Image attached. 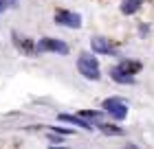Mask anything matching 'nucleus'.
Returning a JSON list of instances; mask_svg holds the SVG:
<instances>
[{"label": "nucleus", "mask_w": 154, "mask_h": 149, "mask_svg": "<svg viewBox=\"0 0 154 149\" xmlns=\"http://www.w3.org/2000/svg\"><path fill=\"white\" fill-rule=\"evenodd\" d=\"M90 48H93V53H99V55H115V46L112 42L108 37H101V35H95L93 40H90Z\"/></svg>", "instance_id": "nucleus-5"}, {"label": "nucleus", "mask_w": 154, "mask_h": 149, "mask_svg": "<svg viewBox=\"0 0 154 149\" xmlns=\"http://www.w3.org/2000/svg\"><path fill=\"white\" fill-rule=\"evenodd\" d=\"M57 118H60V121H66V123H71V125H77V127H82V130H86V132H90V130H93V125H90L86 118L75 116V114H60Z\"/></svg>", "instance_id": "nucleus-7"}, {"label": "nucleus", "mask_w": 154, "mask_h": 149, "mask_svg": "<svg viewBox=\"0 0 154 149\" xmlns=\"http://www.w3.org/2000/svg\"><path fill=\"white\" fill-rule=\"evenodd\" d=\"M117 68H119V70H123L125 75L134 77V75L139 73V70L143 68V64H141V61H134V59H123L121 64H117Z\"/></svg>", "instance_id": "nucleus-6"}, {"label": "nucleus", "mask_w": 154, "mask_h": 149, "mask_svg": "<svg viewBox=\"0 0 154 149\" xmlns=\"http://www.w3.org/2000/svg\"><path fill=\"white\" fill-rule=\"evenodd\" d=\"M53 132H60V134H64V136H68V134H73V130H64V127H51Z\"/></svg>", "instance_id": "nucleus-12"}, {"label": "nucleus", "mask_w": 154, "mask_h": 149, "mask_svg": "<svg viewBox=\"0 0 154 149\" xmlns=\"http://www.w3.org/2000/svg\"><path fill=\"white\" fill-rule=\"evenodd\" d=\"M141 4H143V0H121V13L132 16V13H137L141 9Z\"/></svg>", "instance_id": "nucleus-9"}, {"label": "nucleus", "mask_w": 154, "mask_h": 149, "mask_svg": "<svg viewBox=\"0 0 154 149\" xmlns=\"http://www.w3.org/2000/svg\"><path fill=\"white\" fill-rule=\"evenodd\" d=\"M110 79L117 81V83H134V77H130V75H125L123 70H119L117 66L110 68Z\"/></svg>", "instance_id": "nucleus-8"}, {"label": "nucleus", "mask_w": 154, "mask_h": 149, "mask_svg": "<svg viewBox=\"0 0 154 149\" xmlns=\"http://www.w3.org/2000/svg\"><path fill=\"white\" fill-rule=\"evenodd\" d=\"M35 51L38 53H60V55H66L68 53V44H64V42L57 40V37H42L35 44Z\"/></svg>", "instance_id": "nucleus-2"}, {"label": "nucleus", "mask_w": 154, "mask_h": 149, "mask_svg": "<svg viewBox=\"0 0 154 149\" xmlns=\"http://www.w3.org/2000/svg\"><path fill=\"white\" fill-rule=\"evenodd\" d=\"M103 110L115 121H123L128 116V105H125L121 99H106V101H103Z\"/></svg>", "instance_id": "nucleus-4"}, {"label": "nucleus", "mask_w": 154, "mask_h": 149, "mask_svg": "<svg viewBox=\"0 0 154 149\" xmlns=\"http://www.w3.org/2000/svg\"><path fill=\"white\" fill-rule=\"evenodd\" d=\"M55 24L68 26V29H79V26H82V16L75 13V11L57 9V11H55Z\"/></svg>", "instance_id": "nucleus-3"}, {"label": "nucleus", "mask_w": 154, "mask_h": 149, "mask_svg": "<svg viewBox=\"0 0 154 149\" xmlns=\"http://www.w3.org/2000/svg\"><path fill=\"white\" fill-rule=\"evenodd\" d=\"M13 42L18 44V48L22 53H35V46H33V42L29 37H20L18 33H13Z\"/></svg>", "instance_id": "nucleus-10"}, {"label": "nucleus", "mask_w": 154, "mask_h": 149, "mask_svg": "<svg viewBox=\"0 0 154 149\" xmlns=\"http://www.w3.org/2000/svg\"><path fill=\"white\" fill-rule=\"evenodd\" d=\"M53 149H55V147H53Z\"/></svg>", "instance_id": "nucleus-14"}, {"label": "nucleus", "mask_w": 154, "mask_h": 149, "mask_svg": "<svg viewBox=\"0 0 154 149\" xmlns=\"http://www.w3.org/2000/svg\"><path fill=\"white\" fill-rule=\"evenodd\" d=\"M99 130L103 134H110V136H121L123 130L121 127H117V125H108V123H99Z\"/></svg>", "instance_id": "nucleus-11"}, {"label": "nucleus", "mask_w": 154, "mask_h": 149, "mask_svg": "<svg viewBox=\"0 0 154 149\" xmlns=\"http://www.w3.org/2000/svg\"><path fill=\"white\" fill-rule=\"evenodd\" d=\"M128 149H134V147H128Z\"/></svg>", "instance_id": "nucleus-13"}, {"label": "nucleus", "mask_w": 154, "mask_h": 149, "mask_svg": "<svg viewBox=\"0 0 154 149\" xmlns=\"http://www.w3.org/2000/svg\"><path fill=\"white\" fill-rule=\"evenodd\" d=\"M77 70L84 79L88 81H99L101 79V70H99V61L97 57H93L90 53H82L79 59H77Z\"/></svg>", "instance_id": "nucleus-1"}]
</instances>
